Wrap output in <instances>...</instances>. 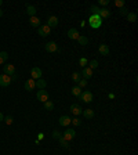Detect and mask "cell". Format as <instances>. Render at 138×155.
I'll use <instances>...</instances> for the list:
<instances>
[{
	"instance_id": "cell-1",
	"label": "cell",
	"mask_w": 138,
	"mask_h": 155,
	"mask_svg": "<svg viewBox=\"0 0 138 155\" xmlns=\"http://www.w3.org/2000/svg\"><path fill=\"white\" fill-rule=\"evenodd\" d=\"M88 24H90V26H91L93 29H98V28H101V25H102V18H101L98 14H91L90 18H88Z\"/></svg>"
},
{
	"instance_id": "cell-8",
	"label": "cell",
	"mask_w": 138,
	"mask_h": 155,
	"mask_svg": "<svg viewBox=\"0 0 138 155\" xmlns=\"http://www.w3.org/2000/svg\"><path fill=\"white\" fill-rule=\"evenodd\" d=\"M44 49H46V51H49V53H55V51H58V44H57L55 42H49V43H46Z\"/></svg>"
},
{
	"instance_id": "cell-2",
	"label": "cell",
	"mask_w": 138,
	"mask_h": 155,
	"mask_svg": "<svg viewBox=\"0 0 138 155\" xmlns=\"http://www.w3.org/2000/svg\"><path fill=\"white\" fill-rule=\"evenodd\" d=\"M79 99H80V101H83V103L88 104V103H91V101H93L94 96H93V93H91V92L86 90V92H82V94L79 96Z\"/></svg>"
},
{
	"instance_id": "cell-27",
	"label": "cell",
	"mask_w": 138,
	"mask_h": 155,
	"mask_svg": "<svg viewBox=\"0 0 138 155\" xmlns=\"http://www.w3.org/2000/svg\"><path fill=\"white\" fill-rule=\"evenodd\" d=\"M80 79H82V75H80V72H73V74H72V81L75 82V83H77Z\"/></svg>"
},
{
	"instance_id": "cell-6",
	"label": "cell",
	"mask_w": 138,
	"mask_h": 155,
	"mask_svg": "<svg viewBox=\"0 0 138 155\" xmlns=\"http://www.w3.org/2000/svg\"><path fill=\"white\" fill-rule=\"evenodd\" d=\"M75 136H76L75 129H66V130L64 132V134H62V137L65 138V140H66V141L73 140V138H75Z\"/></svg>"
},
{
	"instance_id": "cell-32",
	"label": "cell",
	"mask_w": 138,
	"mask_h": 155,
	"mask_svg": "<svg viewBox=\"0 0 138 155\" xmlns=\"http://www.w3.org/2000/svg\"><path fill=\"white\" fill-rule=\"evenodd\" d=\"M70 123L73 125V126H80V125H82V121H80L79 118H76V116H75V118L70 121Z\"/></svg>"
},
{
	"instance_id": "cell-41",
	"label": "cell",
	"mask_w": 138,
	"mask_h": 155,
	"mask_svg": "<svg viewBox=\"0 0 138 155\" xmlns=\"http://www.w3.org/2000/svg\"><path fill=\"white\" fill-rule=\"evenodd\" d=\"M0 17H3V10L0 8Z\"/></svg>"
},
{
	"instance_id": "cell-36",
	"label": "cell",
	"mask_w": 138,
	"mask_h": 155,
	"mask_svg": "<svg viewBox=\"0 0 138 155\" xmlns=\"http://www.w3.org/2000/svg\"><path fill=\"white\" fill-rule=\"evenodd\" d=\"M119 11H120V14H122V15H127V14H128V10H127L126 7H122Z\"/></svg>"
},
{
	"instance_id": "cell-11",
	"label": "cell",
	"mask_w": 138,
	"mask_h": 155,
	"mask_svg": "<svg viewBox=\"0 0 138 155\" xmlns=\"http://www.w3.org/2000/svg\"><path fill=\"white\" fill-rule=\"evenodd\" d=\"M66 35H68V37H69V39H72V40H77V39H79V36H80V33H79V32H77V29H75V28H70Z\"/></svg>"
},
{
	"instance_id": "cell-24",
	"label": "cell",
	"mask_w": 138,
	"mask_h": 155,
	"mask_svg": "<svg viewBox=\"0 0 138 155\" xmlns=\"http://www.w3.org/2000/svg\"><path fill=\"white\" fill-rule=\"evenodd\" d=\"M77 43L82 44V46H86V44H88V37L84 36V35H80L79 39H77Z\"/></svg>"
},
{
	"instance_id": "cell-3",
	"label": "cell",
	"mask_w": 138,
	"mask_h": 155,
	"mask_svg": "<svg viewBox=\"0 0 138 155\" xmlns=\"http://www.w3.org/2000/svg\"><path fill=\"white\" fill-rule=\"evenodd\" d=\"M42 75H43V71H42V68H39V67H33V68L31 69V76L33 81H38V79H40L42 78Z\"/></svg>"
},
{
	"instance_id": "cell-13",
	"label": "cell",
	"mask_w": 138,
	"mask_h": 155,
	"mask_svg": "<svg viewBox=\"0 0 138 155\" xmlns=\"http://www.w3.org/2000/svg\"><path fill=\"white\" fill-rule=\"evenodd\" d=\"M70 112H72L75 116H77V115H80L83 112V110L79 104H72V105H70Z\"/></svg>"
},
{
	"instance_id": "cell-16",
	"label": "cell",
	"mask_w": 138,
	"mask_h": 155,
	"mask_svg": "<svg viewBox=\"0 0 138 155\" xmlns=\"http://www.w3.org/2000/svg\"><path fill=\"white\" fill-rule=\"evenodd\" d=\"M98 51H100L101 56H109V47H108V44H100V47H98Z\"/></svg>"
},
{
	"instance_id": "cell-17",
	"label": "cell",
	"mask_w": 138,
	"mask_h": 155,
	"mask_svg": "<svg viewBox=\"0 0 138 155\" xmlns=\"http://www.w3.org/2000/svg\"><path fill=\"white\" fill-rule=\"evenodd\" d=\"M40 18H38L36 15L35 17H29V24H31V26H33V28H39L40 26Z\"/></svg>"
},
{
	"instance_id": "cell-33",
	"label": "cell",
	"mask_w": 138,
	"mask_h": 155,
	"mask_svg": "<svg viewBox=\"0 0 138 155\" xmlns=\"http://www.w3.org/2000/svg\"><path fill=\"white\" fill-rule=\"evenodd\" d=\"M124 0H115V6L119 7V8H122V7H124Z\"/></svg>"
},
{
	"instance_id": "cell-21",
	"label": "cell",
	"mask_w": 138,
	"mask_h": 155,
	"mask_svg": "<svg viewBox=\"0 0 138 155\" xmlns=\"http://www.w3.org/2000/svg\"><path fill=\"white\" fill-rule=\"evenodd\" d=\"M46 86H47V82L44 81V79H38L36 81V87H38L39 90H43V89H46Z\"/></svg>"
},
{
	"instance_id": "cell-39",
	"label": "cell",
	"mask_w": 138,
	"mask_h": 155,
	"mask_svg": "<svg viewBox=\"0 0 138 155\" xmlns=\"http://www.w3.org/2000/svg\"><path fill=\"white\" fill-rule=\"evenodd\" d=\"M10 78H11V82H15L17 79H18V75H17V74H14V75H11Z\"/></svg>"
},
{
	"instance_id": "cell-23",
	"label": "cell",
	"mask_w": 138,
	"mask_h": 155,
	"mask_svg": "<svg viewBox=\"0 0 138 155\" xmlns=\"http://www.w3.org/2000/svg\"><path fill=\"white\" fill-rule=\"evenodd\" d=\"M7 60H8V53L7 51H0V65L6 64Z\"/></svg>"
},
{
	"instance_id": "cell-37",
	"label": "cell",
	"mask_w": 138,
	"mask_h": 155,
	"mask_svg": "<svg viewBox=\"0 0 138 155\" xmlns=\"http://www.w3.org/2000/svg\"><path fill=\"white\" fill-rule=\"evenodd\" d=\"M98 4H100V6H108V4H109V0H100V1H98Z\"/></svg>"
},
{
	"instance_id": "cell-30",
	"label": "cell",
	"mask_w": 138,
	"mask_h": 155,
	"mask_svg": "<svg viewBox=\"0 0 138 155\" xmlns=\"http://www.w3.org/2000/svg\"><path fill=\"white\" fill-rule=\"evenodd\" d=\"M77 86H79V87H80V89H82V90H83L84 87L87 86V81H86V79H83V78H82L80 81L77 82Z\"/></svg>"
},
{
	"instance_id": "cell-26",
	"label": "cell",
	"mask_w": 138,
	"mask_h": 155,
	"mask_svg": "<svg viewBox=\"0 0 138 155\" xmlns=\"http://www.w3.org/2000/svg\"><path fill=\"white\" fill-rule=\"evenodd\" d=\"M126 17H127V21H128V22H135V21H137V14H135V12L128 11V14H127Z\"/></svg>"
},
{
	"instance_id": "cell-22",
	"label": "cell",
	"mask_w": 138,
	"mask_h": 155,
	"mask_svg": "<svg viewBox=\"0 0 138 155\" xmlns=\"http://www.w3.org/2000/svg\"><path fill=\"white\" fill-rule=\"evenodd\" d=\"M82 92H83V90L79 86H77V85H76V86H73V87H72V90H70V93L73 94L75 97H79V96L82 94Z\"/></svg>"
},
{
	"instance_id": "cell-5",
	"label": "cell",
	"mask_w": 138,
	"mask_h": 155,
	"mask_svg": "<svg viewBox=\"0 0 138 155\" xmlns=\"http://www.w3.org/2000/svg\"><path fill=\"white\" fill-rule=\"evenodd\" d=\"M36 99H38L39 101H42V103H46V101L49 100V92H47L46 89H43V90H39L38 94H36Z\"/></svg>"
},
{
	"instance_id": "cell-7",
	"label": "cell",
	"mask_w": 138,
	"mask_h": 155,
	"mask_svg": "<svg viewBox=\"0 0 138 155\" xmlns=\"http://www.w3.org/2000/svg\"><path fill=\"white\" fill-rule=\"evenodd\" d=\"M3 74L7 75V76H11V75L15 74V67H14L13 64H6L4 67H3Z\"/></svg>"
},
{
	"instance_id": "cell-4",
	"label": "cell",
	"mask_w": 138,
	"mask_h": 155,
	"mask_svg": "<svg viewBox=\"0 0 138 155\" xmlns=\"http://www.w3.org/2000/svg\"><path fill=\"white\" fill-rule=\"evenodd\" d=\"M38 33H39V35H40L42 37L49 36V35L51 33V28H50V26H47V25H40V26H39Z\"/></svg>"
},
{
	"instance_id": "cell-31",
	"label": "cell",
	"mask_w": 138,
	"mask_h": 155,
	"mask_svg": "<svg viewBox=\"0 0 138 155\" xmlns=\"http://www.w3.org/2000/svg\"><path fill=\"white\" fill-rule=\"evenodd\" d=\"M79 64H80V67H83V68H86L88 65V61H87V58H84V57H82L80 60H79Z\"/></svg>"
},
{
	"instance_id": "cell-20",
	"label": "cell",
	"mask_w": 138,
	"mask_h": 155,
	"mask_svg": "<svg viewBox=\"0 0 138 155\" xmlns=\"http://www.w3.org/2000/svg\"><path fill=\"white\" fill-rule=\"evenodd\" d=\"M26 12L29 17H35L36 15V7L31 6V4H26Z\"/></svg>"
},
{
	"instance_id": "cell-34",
	"label": "cell",
	"mask_w": 138,
	"mask_h": 155,
	"mask_svg": "<svg viewBox=\"0 0 138 155\" xmlns=\"http://www.w3.org/2000/svg\"><path fill=\"white\" fill-rule=\"evenodd\" d=\"M100 10H101V8L98 6H91V7H90V11L93 12V14H98V12H100Z\"/></svg>"
},
{
	"instance_id": "cell-14",
	"label": "cell",
	"mask_w": 138,
	"mask_h": 155,
	"mask_svg": "<svg viewBox=\"0 0 138 155\" xmlns=\"http://www.w3.org/2000/svg\"><path fill=\"white\" fill-rule=\"evenodd\" d=\"M47 26H50V28H55L57 25H58V18H57L55 15H51V17H49V19H47Z\"/></svg>"
},
{
	"instance_id": "cell-18",
	"label": "cell",
	"mask_w": 138,
	"mask_h": 155,
	"mask_svg": "<svg viewBox=\"0 0 138 155\" xmlns=\"http://www.w3.org/2000/svg\"><path fill=\"white\" fill-rule=\"evenodd\" d=\"M98 15H100L102 19H104V18H108V17H111V11H109V8L104 7V8H101V10H100Z\"/></svg>"
},
{
	"instance_id": "cell-12",
	"label": "cell",
	"mask_w": 138,
	"mask_h": 155,
	"mask_svg": "<svg viewBox=\"0 0 138 155\" xmlns=\"http://www.w3.org/2000/svg\"><path fill=\"white\" fill-rule=\"evenodd\" d=\"M70 121H72L70 116H68V115H62L61 118L58 119V123L61 125V126H69V125H70Z\"/></svg>"
},
{
	"instance_id": "cell-35",
	"label": "cell",
	"mask_w": 138,
	"mask_h": 155,
	"mask_svg": "<svg viewBox=\"0 0 138 155\" xmlns=\"http://www.w3.org/2000/svg\"><path fill=\"white\" fill-rule=\"evenodd\" d=\"M13 116H11V115H7L6 118H4V122H6L7 125H13Z\"/></svg>"
},
{
	"instance_id": "cell-25",
	"label": "cell",
	"mask_w": 138,
	"mask_h": 155,
	"mask_svg": "<svg viewBox=\"0 0 138 155\" xmlns=\"http://www.w3.org/2000/svg\"><path fill=\"white\" fill-rule=\"evenodd\" d=\"M44 110H46V111H53V110H54V103L50 101V100H47V101L44 103Z\"/></svg>"
},
{
	"instance_id": "cell-19",
	"label": "cell",
	"mask_w": 138,
	"mask_h": 155,
	"mask_svg": "<svg viewBox=\"0 0 138 155\" xmlns=\"http://www.w3.org/2000/svg\"><path fill=\"white\" fill-rule=\"evenodd\" d=\"M83 116L86 119H93L94 118V111L93 110H90V108H87V110H83Z\"/></svg>"
},
{
	"instance_id": "cell-29",
	"label": "cell",
	"mask_w": 138,
	"mask_h": 155,
	"mask_svg": "<svg viewBox=\"0 0 138 155\" xmlns=\"http://www.w3.org/2000/svg\"><path fill=\"white\" fill-rule=\"evenodd\" d=\"M58 140H59V144H61V147H64V148H69V141H66V140H65L62 136L59 137Z\"/></svg>"
},
{
	"instance_id": "cell-40",
	"label": "cell",
	"mask_w": 138,
	"mask_h": 155,
	"mask_svg": "<svg viewBox=\"0 0 138 155\" xmlns=\"http://www.w3.org/2000/svg\"><path fill=\"white\" fill-rule=\"evenodd\" d=\"M1 121H4V115H3V114L0 112V122H1Z\"/></svg>"
},
{
	"instance_id": "cell-42",
	"label": "cell",
	"mask_w": 138,
	"mask_h": 155,
	"mask_svg": "<svg viewBox=\"0 0 138 155\" xmlns=\"http://www.w3.org/2000/svg\"><path fill=\"white\" fill-rule=\"evenodd\" d=\"M1 4H3V0H0V6H1Z\"/></svg>"
},
{
	"instance_id": "cell-10",
	"label": "cell",
	"mask_w": 138,
	"mask_h": 155,
	"mask_svg": "<svg viewBox=\"0 0 138 155\" xmlns=\"http://www.w3.org/2000/svg\"><path fill=\"white\" fill-rule=\"evenodd\" d=\"M36 87V81H33V79H28V81L25 82V85H24V89H25L26 92H32L33 89Z\"/></svg>"
},
{
	"instance_id": "cell-9",
	"label": "cell",
	"mask_w": 138,
	"mask_h": 155,
	"mask_svg": "<svg viewBox=\"0 0 138 155\" xmlns=\"http://www.w3.org/2000/svg\"><path fill=\"white\" fill-rule=\"evenodd\" d=\"M10 83H11V78H10V76H7V75H4V74L0 75V86L7 87Z\"/></svg>"
},
{
	"instance_id": "cell-38",
	"label": "cell",
	"mask_w": 138,
	"mask_h": 155,
	"mask_svg": "<svg viewBox=\"0 0 138 155\" xmlns=\"http://www.w3.org/2000/svg\"><path fill=\"white\" fill-rule=\"evenodd\" d=\"M61 136H62V134H61V133H59L58 130H54V132H53V137H54V138H59Z\"/></svg>"
},
{
	"instance_id": "cell-28",
	"label": "cell",
	"mask_w": 138,
	"mask_h": 155,
	"mask_svg": "<svg viewBox=\"0 0 138 155\" xmlns=\"http://www.w3.org/2000/svg\"><path fill=\"white\" fill-rule=\"evenodd\" d=\"M87 67L90 69H97V68H98V61H97V60H91V61L88 62Z\"/></svg>"
},
{
	"instance_id": "cell-15",
	"label": "cell",
	"mask_w": 138,
	"mask_h": 155,
	"mask_svg": "<svg viewBox=\"0 0 138 155\" xmlns=\"http://www.w3.org/2000/svg\"><path fill=\"white\" fill-rule=\"evenodd\" d=\"M83 76V79H90L91 76H93V69H90L88 67H86V68H83V71H82V74H80Z\"/></svg>"
}]
</instances>
